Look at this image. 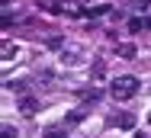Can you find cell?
Listing matches in <instances>:
<instances>
[{"instance_id": "2e32d148", "label": "cell", "mask_w": 151, "mask_h": 138, "mask_svg": "<svg viewBox=\"0 0 151 138\" xmlns=\"http://www.w3.org/2000/svg\"><path fill=\"white\" fill-rule=\"evenodd\" d=\"M142 3H148V6H151V0H142Z\"/></svg>"}, {"instance_id": "9c48e42d", "label": "cell", "mask_w": 151, "mask_h": 138, "mask_svg": "<svg viewBox=\"0 0 151 138\" xmlns=\"http://www.w3.org/2000/svg\"><path fill=\"white\" fill-rule=\"evenodd\" d=\"M116 52H119L122 58H135V45H129V42H122V45H116Z\"/></svg>"}, {"instance_id": "5b68a950", "label": "cell", "mask_w": 151, "mask_h": 138, "mask_svg": "<svg viewBox=\"0 0 151 138\" xmlns=\"http://www.w3.org/2000/svg\"><path fill=\"white\" fill-rule=\"evenodd\" d=\"M19 109L26 112V116H35V112H39V103H35L32 96H23V100H19Z\"/></svg>"}, {"instance_id": "3957f363", "label": "cell", "mask_w": 151, "mask_h": 138, "mask_svg": "<svg viewBox=\"0 0 151 138\" xmlns=\"http://www.w3.org/2000/svg\"><path fill=\"white\" fill-rule=\"evenodd\" d=\"M81 58H84V52H81L77 45H68V48H61V61H64L68 68H71V64H77Z\"/></svg>"}, {"instance_id": "7a4b0ae2", "label": "cell", "mask_w": 151, "mask_h": 138, "mask_svg": "<svg viewBox=\"0 0 151 138\" xmlns=\"http://www.w3.org/2000/svg\"><path fill=\"white\" fill-rule=\"evenodd\" d=\"M39 6L45 13H68V16H81V3L77 0H39Z\"/></svg>"}, {"instance_id": "8992f818", "label": "cell", "mask_w": 151, "mask_h": 138, "mask_svg": "<svg viewBox=\"0 0 151 138\" xmlns=\"http://www.w3.org/2000/svg\"><path fill=\"white\" fill-rule=\"evenodd\" d=\"M116 125H119V129H135V116H132V112H125V116L116 119Z\"/></svg>"}, {"instance_id": "ba28073f", "label": "cell", "mask_w": 151, "mask_h": 138, "mask_svg": "<svg viewBox=\"0 0 151 138\" xmlns=\"http://www.w3.org/2000/svg\"><path fill=\"white\" fill-rule=\"evenodd\" d=\"M84 116H87V109H74L64 122H68V125H77V122H84Z\"/></svg>"}, {"instance_id": "9a60e30c", "label": "cell", "mask_w": 151, "mask_h": 138, "mask_svg": "<svg viewBox=\"0 0 151 138\" xmlns=\"http://www.w3.org/2000/svg\"><path fill=\"white\" fill-rule=\"evenodd\" d=\"M145 26H148V29H151V16H148V19H145Z\"/></svg>"}, {"instance_id": "e0dca14e", "label": "cell", "mask_w": 151, "mask_h": 138, "mask_svg": "<svg viewBox=\"0 0 151 138\" xmlns=\"http://www.w3.org/2000/svg\"><path fill=\"white\" fill-rule=\"evenodd\" d=\"M135 138H145V135H135Z\"/></svg>"}, {"instance_id": "277c9868", "label": "cell", "mask_w": 151, "mask_h": 138, "mask_svg": "<svg viewBox=\"0 0 151 138\" xmlns=\"http://www.w3.org/2000/svg\"><path fill=\"white\" fill-rule=\"evenodd\" d=\"M0 58H3V64H10V61L16 58V42L3 39V45H0Z\"/></svg>"}, {"instance_id": "ac0fdd59", "label": "cell", "mask_w": 151, "mask_h": 138, "mask_svg": "<svg viewBox=\"0 0 151 138\" xmlns=\"http://www.w3.org/2000/svg\"><path fill=\"white\" fill-rule=\"evenodd\" d=\"M148 122H151V116H148Z\"/></svg>"}, {"instance_id": "4fadbf2b", "label": "cell", "mask_w": 151, "mask_h": 138, "mask_svg": "<svg viewBox=\"0 0 151 138\" xmlns=\"http://www.w3.org/2000/svg\"><path fill=\"white\" fill-rule=\"evenodd\" d=\"M90 74H93V77H103V61H93V68H90Z\"/></svg>"}, {"instance_id": "30bf717a", "label": "cell", "mask_w": 151, "mask_h": 138, "mask_svg": "<svg viewBox=\"0 0 151 138\" xmlns=\"http://www.w3.org/2000/svg\"><path fill=\"white\" fill-rule=\"evenodd\" d=\"M6 90H13V93H26V83H23V80H6Z\"/></svg>"}, {"instance_id": "5bb4252c", "label": "cell", "mask_w": 151, "mask_h": 138, "mask_svg": "<svg viewBox=\"0 0 151 138\" xmlns=\"http://www.w3.org/2000/svg\"><path fill=\"white\" fill-rule=\"evenodd\" d=\"M45 138H68V135H64L61 129H48V132H45Z\"/></svg>"}, {"instance_id": "52a82bcc", "label": "cell", "mask_w": 151, "mask_h": 138, "mask_svg": "<svg viewBox=\"0 0 151 138\" xmlns=\"http://www.w3.org/2000/svg\"><path fill=\"white\" fill-rule=\"evenodd\" d=\"M109 10H113V6H109V3H96V6H90V10H87V13H90V16H106V13H109Z\"/></svg>"}, {"instance_id": "8fae6325", "label": "cell", "mask_w": 151, "mask_h": 138, "mask_svg": "<svg viewBox=\"0 0 151 138\" xmlns=\"http://www.w3.org/2000/svg\"><path fill=\"white\" fill-rule=\"evenodd\" d=\"M145 29V19H129V32H142Z\"/></svg>"}, {"instance_id": "7c38bea8", "label": "cell", "mask_w": 151, "mask_h": 138, "mask_svg": "<svg viewBox=\"0 0 151 138\" xmlns=\"http://www.w3.org/2000/svg\"><path fill=\"white\" fill-rule=\"evenodd\" d=\"M0 138H16V129H13V125H3V129H0Z\"/></svg>"}, {"instance_id": "6da1fadb", "label": "cell", "mask_w": 151, "mask_h": 138, "mask_svg": "<svg viewBox=\"0 0 151 138\" xmlns=\"http://www.w3.org/2000/svg\"><path fill=\"white\" fill-rule=\"evenodd\" d=\"M138 87H142V83H138V77L122 74V77H116V80H113V90H109V93H113V100L125 103V100H132V96L138 93Z\"/></svg>"}]
</instances>
